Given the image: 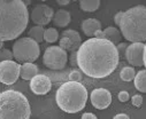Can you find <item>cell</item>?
Masks as SVG:
<instances>
[{"label":"cell","instance_id":"obj_1","mask_svg":"<svg viewBox=\"0 0 146 119\" xmlns=\"http://www.w3.org/2000/svg\"><path fill=\"white\" fill-rule=\"evenodd\" d=\"M116 46L107 39L90 38L76 52L77 66L90 78H106L119 65Z\"/></svg>","mask_w":146,"mask_h":119},{"label":"cell","instance_id":"obj_2","mask_svg":"<svg viewBox=\"0 0 146 119\" xmlns=\"http://www.w3.org/2000/svg\"><path fill=\"white\" fill-rule=\"evenodd\" d=\"M29 12L22 0H0V43L14 40L28 26Z\"/></svg>","mask_w":146,"mask_h":119},{"label":"cell","instance_id":"obj_3","mask_svg":"<svg viewBox=\"0 0 146 119\" xmlns=\"http://www.w3.org/2000/svg\"><path fill=\"white\" fill-rule=\"evenodd\" d=\"M121 34L125 40L141 43L146 40V7L135 6L123 12L119 24Z\"/></svg>","mask_w":146,"mask_h":119},{"label":"cell","instance_id":"obj_4","mask_svg":"<svg viewBox=\"0 0 146 119\" xmlns=\"http://www.w3.org/2000/svg\"><path fill=\"white\" fill-rule=\"evenodd\" d=\"M55 101L62 111L76 113L84 109L88 101V91L81 83L67 82L58 88Z\"/></svg>","mask_w":146,"mask_h":119},{"label":"cell","instance_id":"obj_5","mask_svg":"<svg viewBox=\"0 0 146 119\" xmlns=\"http://www.w3.org/2000/svg\"><path fill=\"white\" fill-rule=\"evenodd\" d=\"M30 103L19 91L7 89L0 93V119H30Z\"/></svg>","mask_w":146,"mask_h":119},{"label":"cell","instance_id":"obj_6","mask_svg":"<svg viewBox=\"0 0 146 119\" xmlns=\"http://www.w3.org/2000/svg\"><path fill=\"white\" fill-rule=\"evenodd\" d=\"M13 57L23 63H33L39 57V45L29 37L20 38L13 45Z\"/></svg>","mask_w":146,"mask_h":119},{"label":"cell","instance_id":"obj_7","mask_svg":"<svg viewBox=\"0 0 146 119\" xmlns=\"http://www.w3.org/2000/svg\"><path fill=\"white\" fill-rule=\"evenodd\" d=\"M67 61H68L67 52L62 49L60 46L47 47L43 56V62L45 66H47L51 70L63 69L67 64Z\"/></svg>","mask_w":146,"mask_h":119},{"label":"cell","instance_id":"obj_8","mask_svg":"<svg viewBox=\"0 0 146 119\" xmlns=\"http://www.w3.org/2000/svg\"><path fill=\"white\" fill-rule=\"evenodd\" d=\"M21 65L15 61L0 62V83L5 85H13L20 77Z\"/></svg>","mask_w":146,"mask_h":119},{"label":"cell","instance_id":"obj_9","mask_svg":"<svg viewBox=\"0 0 146 119\" xmlns=\"http://www.w3.org/2000/svg\"><path fill=\"white\" fill-rule=\"evenodd\" d=\"M60 47L62 49L70 51V52H77L78 48L82 45V38L80 36V33L76 30H66L61 33V38H60Z\"/></svg>","mask_w":146,"mask_h":119},{"label":"cell","instance_id":"obj_10","mask_svg":"<svg viewBox=\"0 0 146 119\" xmlns=\"http://www.w3.org/2000/svg\"><path fill=\"white\" fill-rule=\"evenodd\" d=\"M53 16H54V12L47 5H38L33 7L30 14L32 22L38 26H44L48 24L53 20Z\"/></svg>","mask_w":146,"mask_h":119},{"label":"cell","instance_id":"obj_11","mask_svg":"<svg viewBox=\"0 0 146 119\" xmlns=\"http://www.w3.org/2000/svg\"><path fill=\"white\" fill-rule=\"evenodd\" d=\"M144 47H145V45L143 43H132V44L128 45L124 57L131 65H133V66H143L144 65V60H143Z\"/></svg>","mask_w":146,"mask_h":119},{"label":"cell","instance_id":"obj_12","mask_svg":"<svg viewBox=\"0 0 146 119\" xmlns=\"http://www.w3.org/2000/svg\"><path fill=\"white\" fill-rule=\"evenodd\" d=\"M52 88L51 79L45 74H37L30 80V89L36 95H45Z\"/></svg>","mask_w":146,"mask_h":119},{"label":"cell","instance_id":"obj_13","mask_svg":"<svg viewBox=\"0 0 146 119\" xmlns=\"http://www.w3.org/2000/svg\"><path fill=\"white\" fill-rule=\"evenodd\" d=\"M91 103L96 109L104 110L112 103V94L105 88H96L91 93Z\"/></svg>","mask_w":146,"mask_h":119},{"label":"cell","instance_id":"obj_14","mask_svg":"<svg viewBox=\"0 0 146 119\" xmlns=\"http://www.w3.org/2000/svg\"><path fill=\"white\" fill-rule=\"evenodd\" d=\"M82 30L85 36L92 37L94 36L96 31L101 30V23L96 18H86L82 22Z\"/></svg>","mask_w":146,"mask_h":119},{"label":"cell","instance_id":"obj_15","mask_svg":"<svg viewBox=\"0 0 146 119\" xmlns=\"http://www.w3.org/2000/svg\"><path fill=\"white\" fill-rule=\"evenodd\" d=\"M38 74V66L33 63H23L20 69V77L24 80H31V79Z\"/></svg>","mask_w":146,"mask_h":119},{"label":"cell","instance_id":"obj_16","mask_svg":"<svg viewBox=\"0 0 146 119\" xmlns=\"http://www.w3.org/2000/svg\"><path fill=\"white\" fill-rule=\"evenodd\" d=\"M70 21H71V16H70V13L69 12H67L64 9H60L56 13H54L53 23L56 26L64 28V26H67L70 23Z\"/></svg>","mask_w":146,"mask_h":119},{"label":"cell","instance_id":"obj_17","mask_svg":"<svg viewBox=\"0 0 146 119\" xmlns=\"http://www.w3.org/2000/svg\"><path fill=\"white\" fill-rule=\"evenodd\" d=\"M102 31H104V34H105V39H107V40L113 43L115 46L121 43L122 34H121V32L116 28H114V26H107Z\"/></svg>","mask_w":146,"mask_h":119},{"label":"cell","instance_id":"obj_18","mask_svg":"<svg viewBox=\"0 0 146 119\" xmlns=\"http://www.w3.org/2000/svg\"><path fill=\"white\" fill-rule=\"evenodd\" d=\"M135 87L141 93H146V69L140 70L135 76Z\"/></svg>","mask_w":146,"mask_h":119},{"label":"cell","instance_id":"obj_19","mask_svg":"<svg viewBox=\"0 0 146 119\" xmlns=\"http://www.w3.org/2000/svg\"><path fill=\"white\" fill-rule=\"evenodd\" d=\"M44 32H45L44 26L35 25L30 29V31L28 33H29V38H31L32 40H35L37 44H39V43L44 41Z\"/></svg>","mask_w":146,"mask_h":119},{"label":"cell","instance_id":"obj_20","mask_svg":"<svg viewBox=\"0 0 146 119\" xmlns=\"http://www.w3.org/2000/svg\"><path fill=\"white\" fill-rule=\"evenodd\" d=\"M80 7L84 12H96L100 7V1L99 0H81Z\"/></svg>","mask_w":146,"mask_h":119},{"label":"cell","instance_id":"obj_21","mask_svg":"<svg viewBox=\"0 0 146 119\" xmlns=\"http://www.w3.org/2000/svg\"><path fill=\"white\" fill-rule=\"evenodd\" d=\"M135 76H136V72H135V69L132 66H124L120 72V77H121V79L123 82L133 80Z\"/></svg>","mask_w":146,"mask_h":119},{"label":"cell","instance_id":"obj_22","mask_svg":"<svg viewBox=\"0 0 146 119\" xmlns=\"http://www.w3.org/2000/svg\"><path fill=\"white\" fill-rule=\"evenodd\" d=\"M58 38H59V32H58L56 29L48 28V29L45 30V32H44V40L46 43L53 44V43H55L58 40Z\"/></svg>","mask_w":146,"mask_h":119},{"label":"cell","instance_id":"obj_23","mask_svg":"<svg viewBox=\"0 0 146 119\" xmlns=\"http://www.w3.org/2000/svg\"><path fill=\"white\" fill-rule=\"evenodd\" d=\"M83 78V74L80 70H72L70 73H69V82H75V83H81Z\"/></svg>","mask_w":146,"mask_h":119},{"label":"cell","instance_id":"obj_24","mask_svg":"<svg viewBox=\"0 0 146 119\" xmlns=\"http://www.w3.org/2000/svg\"><path fill=\"white\" fill-rule=\"evenodd\" d=\"M13 59V53L7 49V48H3L0 49V62L3 61H12Z\"/></svg>","mask_w":146,"mask_h":119},{"label":"cell","instance_id":"obj_25","mask_svg":"<svg viewBox=\"0 0 146 119\" xmlns=\"http://www.w3.org/2000/svg\"><path fill=\"white\" fill-rule=\"evenodd\" d=\"M131 102H132V105H135L136 108H140L143 104V96L139 94H135L131 97Z\"/></svg>","mask_w":146,"mask_h":119},{"label":"cell","instance_id":"obj_26","mask_svg":"<svg viewBox=\"0 0 146 119\" xmlns=\"http://www.w3.org/2000/svg\"><path fill=\"white\" fill-rule=\"evenodd\" d=\"M127 47H128V45H127L125 43H120V44L116 46L117 52H119V56H125Z\"/></svg>","mask_w":146,"mask_h":119},{"label":"cell","instance_id":"obj_27","mask_svg":"<svg viewBox=\"0 0 146 119\" xmlns=\"http://www.w3.org/2000/svg\"><path fill=\"white\" fill-rule=\"evenodd\" d=\"M129 99H130V96H129V93L128 92L122 91V92L119 93V100H120V102H127Z\"/></svg>","mask_w":146,"mask_h":119},{"label":"cell","instance_id":"obj_28","mask_svg":"<svg viewBox=\"0 0 146 119\" xmlns=\"http://www.w3.org/2000/svg\"><path fill=\"white\" fill-rule=\"evenodd\" d=\"M82 119H98L97 116L92 112H85L83 116H82Z\"/></svg>","mask_w":146,"mask_h":119},{"label":"cell","instance_id":"obj_29","mask_svg":"<svg viewBox=\"0 0 146 119\" xmlns=\"http://www.w3.org/2000/svg\"><path fill=\"white\" fill-rule=\"evenodd\" d=\"M70 64L72 66H77V61H76V52H72L70 56Z\"/></svg>","mask_w":146,"mask_h":119},{"label":"cell","instance_id":"obj_30","mask_svg":"<svg viewBox=\"0 0 146 119\" xmlns=\"http://www.w3.org/2000/svg\"><path fill=\"white\" fill-rule=\"evenodd\" d=\"M122 15H123V12H119V13H116V14H115V16H114V22L116 23V25H119V24H120L121 18H122Z\"/></svg>","mask_w":146,"mask_h":119},{"label":"cell","instance_id":"obj_31","mask_svg":"<svg viewBox=\"0 0 146 119\" xmlns=\"http://www.w3.org/2000/svg\"><path fill=\"white\" fill-rule=\"evenodd\" d=\"M94 38H97V39H105L104 31H102V30H98V31H96V33H94Z\"/></svg>","mask_w":146,"mask_h":119},{"label":"cell","instance_id":"obj_32","mask_svg":"<svg viewBox=\"0 0 146 119\" xmlns=\"http://www.w3.org/2000/svg\"><path fill=\"white\" fill-rule=\"evenodd\" d=\"M113 119H130V118H129V116L125 114V113H119V114H116Z\"/></svg>","mask_w":146,"mask_h":119},{"label":"cell","instance_id":"obj_33","mask_svg":"<svg viewBox=\"0 0 146 119\" xmlns=\"http://www.w3.org/2000/svg\"><path fill=\"white\" fill-rule=\"evenodd\" d=\"M58 4L60 6H66L69 4V0H58Z\"/></svg>","mask_w":146,"mask_h":119},{"label":"cell","instance_id":"obj_34","mask_svg":"<svg viewBox=\"0 0 146 119\" xmlns=\"http://www.w3.org/2000/svg\"><path fill=\"white\" fill-rule=\"evenodd\" d=\"M143 60H144V65L146 68V44H145V47H144V54H143Z\"/></svg>","mask_w":146,"mask_h":119},{"label":"cell","instance_id":"obj_35","mask_svg":"<svg viewBox=\"0 0 146 119\" xmlns=\"http://www.w3.org/2000/svg\"><path fill=\"white\" fill-rule=\"evenodd\" d=\"M3 47H4V43H0V49H3Z\"/></svg>","mask_w":146,"mask_h":119}]
</instances>
